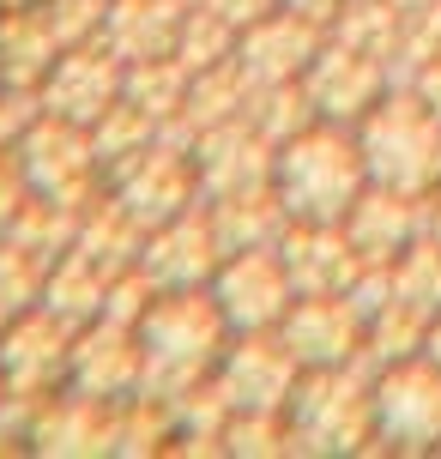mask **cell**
<instances>
[{"label":"cell","mask_w":441,"mask_h":459,"mask_svg":"<svg viewBox=\"0 0 441 459\" xmlns=\"http://www.w3.org/2000/svg\"><path fill=\"white\" fill-rule=\"evenodd\" d=\"M363 158L381 187L423 194L429 182H441V115L423 97H387L381 115L369 121Z\"/></svg>","instance_id":"cell-1"},{"label":"cell","mask_w":441,"mask_h":459,"mask_svg":"<svg viewBox=\"0 0 441 459\" xmlns=\"http://www.w3.org/2000/svg\"><path fill=\"white\" fill-rule=\"evenodd\" d=\"M375 411L387 423V436L399 447H429L441 441V363H399L381 393H375Z\"/></svg>","instance_id":"cell-2"},{"label":"cell","mask_w":441,"mask_h":459,"mask_svg":"<svg viewBox=\"0 0 441 459\" xmlns=\"http://www.w3.org/2000/svg\"><path fill=\"white\" fill-rule=\"evenodd\" d=\"M369 158H357L345 139H308L290 158V182H297V206L315 218H339L357 206V182H363Z\"/></svg>","instance_id":"cell-3"},{"label":"cell","mask_w":441,"mask_h":459,"mask_svg":"<svg viewBox=\"0 0 441 459\" xmlns=\"http://www.w3.org/2000/svg\"><path fill=\"white\" fill-rule=\"evenodd\" d=\"M418 97L441 115V55H429V61H423V73H418Z\"/></svg>","instance_id":"cell-4"},{"label":"cell","mask_w":441,"mask_h":459,"mask_svg":"<svg viewBox=\"0 0 441 459\" xmlns=\"http://www.w3.org/2000/svg\"><path fill=\"white\" fill-rule=\"evenodd\" d=\"M423 344H429V357L441 363V315H436V326H429V339H423Z\"/></svg>","instance_id":"cell-5"},{"label":"cell","mask_w":441,"mask_h":459,"mask_svg":"<svg viewBox=\"0 0 441 459\" xmlns=\"http://www.w3.org/2000/svg\"><path fill=\"white\" fill-rule=\"evenodd\" d=\"M436 242H441V218H436Z\"/></svg>","instance_id":"cell-6"}]
</instances>
